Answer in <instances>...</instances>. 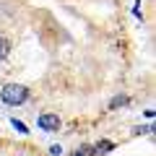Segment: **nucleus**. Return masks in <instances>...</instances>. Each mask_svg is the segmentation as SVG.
<instances>
[{"label":"nucleus","mask_w":156,"mask_h":156,"mask_svg":"<svg viewBox=\"0 0 156 156\" xmlns=\"http://www.w3.org/2000/svg\"><path fill=\"white\" fill-rule=\"evenodd\" d=\"M0 99L8 107H18V104H23V101L29 99V89L21 86V83H8V86L0 89Z\"/></svg>","instance_id":"f257e3e1"},{"label":"nucleus","mask_w":156,"mask_h":156,"mask_svg":"<svg viewBox=\"0 0 156 156\" xmlns=\"http://www.w3.org/2000/svg\"><path fill=\"white\" fill-rule=\"evenodd\" d=\"M37 125H39V130H44V133H55V130H60V117L55 115V112H42L39 115V120H37Z\"/></svg>","instance_id":"f03ea898"},{"label":"nucleus","mask_w":156,"mask_h":156,"mask_svg":"<svg viewBox=\"0 0 156 156\" xmlns=\"http://www.w3.org/2000/svg\"><path fill=\"white\" fill-rule=\"evenodd\" d=\"M8 55H11V39L0 37V60H5Z\"/></svg>","instance_id":"7ed1b4c3"},{"label":"nucleus","mask_w":156,"mask_h":156,"mask_svg":"<svg viewBox=\"0 0 156 156\" xmlns=\"http://www.w3.org/2000/svg\"><path fill=\"white\" fill-rule=\"evenodd\" d=\"M128 101H130L128 96H125V94H120V96H115V99L109 101V109H120V107H125Z\"/></svg>","instance_id":"20e7f679"},{"label":"nucleus","mask_w":156,"mask_h":156,"mask_svg":"<svg viewBox=\"0 0 156 156\" xmlns=\"http://www.w3.org/2000/svg\"><path fill=\"white\" fill-rule=\"evenodd\" d=\"M112 148H115V143H112V140H99V143L94 146V151H99V154H109Z\"/></svg>","instance_id":"39448f33"},{"label":"nucleus","mask_w":156,"mask_h":156,"mask_svg":"<svg viewBox=\"0 0 156 156\" xmlns=\"http://www.w3.org/2000/svg\"><path fill=\"white\" fill-rule=\"evenodd\" d=\"M89 154H96V151H94V146H81V148H78L73 156H89Z\"/></svg>","instance_id":"423d86ee"},{"label":"nucleus","mask_w":156,"mask_h":156,"mask_svg":"<svg viewBox=\"0 0 156 156\" xmlns=\"http://www.w3.org/2000/svg\"><path fill=\"white\" fill-rule=\"evenodd\" d=\"M11 125H13V128H16L18 133H21V135H26V133H29V130H26V125H23L21 120H16V117H13V120H11Z\"/></svg>","instance_id":"0eeeda50"},{"label":"nucleus","mask_w":156,"mask_h":156,"mask_svg":"<svg viewBox=\"0 0 156 156\" xmlns=\"http://www.w3.org/2000/svg\"><path fill=\"white\" fill-rule=\"evenodd\" d=\"M50 154H52V156H60L62 148H60V146H50Z\"/></svg>","instance_id":"6e6552de"}]
</instances>
